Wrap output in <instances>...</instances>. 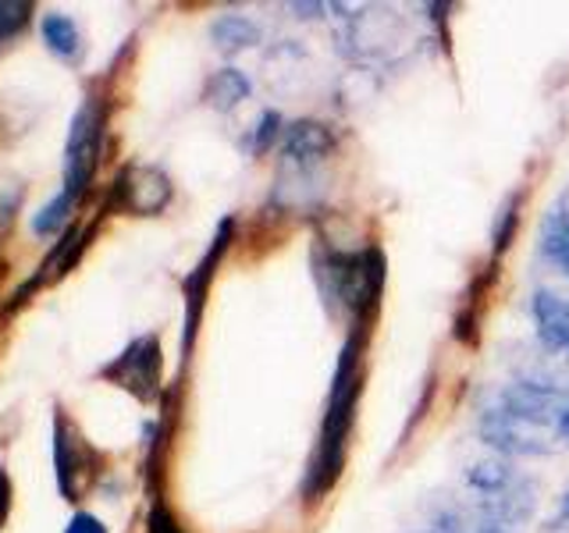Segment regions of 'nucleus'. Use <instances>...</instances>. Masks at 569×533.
Returning <instances> with one entry per match:
<instances>
[{"instance_id":"obj_1","label":"nucleus","mask_w":569,"mask_h":533,"mask_svg":"<svg viewBox=\"0 0 569 533\" xmlns=\"http://www.w3.org/2000/svg\"><path fill=\"white\" fill-rule=\"evenodd\" d=\"M363 342H367V328H352L342 355H338L335 381H331V395H328L325 426H320L317 452L310 459L307 484H302V494H307V502H317L320 494H328L335 487V480L342 476L346 438H349L352 409H356V399H360V381H363Z\"/></svg>"},{"instance_id":"obj_2","label":"nucleus","mask_w":569,"mask_h":533,"mask_svg":"<svg viewBox=\"0 0 569 533\" xmlns=\"http://www.w3.org/2000/svg\"><path fill=\"white\" fill-rule=\"evenodd\" d=\"M100 135H103V111L100 100L89 97L79 114L71 118V132H68V147H64V195L79 200L89 189L100 164Z\"/></svg>"},{"instance_id":"obj_3","label":"nucleus","mask_w":569,"mask_h":533,"mask_svg":"<svg viewBox=\"0 0 569 533\" xmlns=\"http://www.w3.org/2000/svg\"><path fill=\"white\" fill-rule=\"evenodd\" d=\"M103 378H111L114 384L132 391V395L142 402L157 399V391H160V342L153 334L136 338V342L103 370Z\"/></svg>"},{"instance_id":"obj_4","label":"nucleus","mask_w":569,"mask_h":533,"mask_svg":"<svg viewBox=\"0 0 569 533\" xmlns=\"http://www.w3.org/2000/svg\"><path fill=\"white\" fill-rule=\"evenodd\" d=\"M114 192H118V203L129 213H142V218H150V213H160L171 203V178L160 168L132 164V168L121 171Z\"/></svg>"},{"instance_id":"obj_5","label":"nucleus","mask_w":569,"mask_h":533,"mask_svg":"<svg viewBox=\"0 0 569 533\" xmlns=\"http://www.w3.org/2000/svg\"><path fill=\"white\" fill-rule=\"evenodd\" d=\"M480 438L491 449L506 452V455H545L548 452V441L541 431H533V426H523L520 420H512L506 409L498 405H488L485 413H480Z\"/></svg>"},{"instance_id":"obj_6","label":"nucleus","mask_w":569,"mask_h":533,"mask_svg":"<svg viewBox=\"0 0 569 533\" xmlns=\"http://www.w3.org/2000/svg\"><path fill=\"white\" fill-rule=\"evenodd\" d=\"M335 147H338V135H335L331 124H325V121L299 118L292 124H284V135H281L284 164H292V168L320 164V160L335 153Z\"/></svg>"},{"instance_id":"obj_7","label":"nucleus","mask_w":569,"mask_h":533,"mask_svg":"<svg viewBox=\"0 0 569 533\" xmlns=\"http://www.w3.org/2000/svg\"><path fill=\"white\" fill-rule=\"evenodd\" d=\"M533 320H538V334L548 349L569 352V299L538 289V295H533Z\"/></svg>"},{"instance_id":"obj_8","label":"nucleus","mask_w":569,"mask_h":533,"mask_svg":"<svg viewBox=\"0 0 569 533\" xmlns=\"http://www.w3.org/2000/svg\"><path fill=\"white\" fill-rule=\"evenodd\" d=\"M53 466H58V484L64 497H76V473H79V434L58 409L53 416Z\"/></svg>"},{"instance_id":"obj_9","label":"nucleus","mask_w":569,"mask_h":533,"mask_svg":"<svg viewBox=\"0 0 569 533\" xmlns=\"http://www.w3.org/2000/svg\"><path fill=\"white\" fill-rule=\"evenodd\" d=\"M228 235H231V221H224L221 228H218V239H213V245H210V253H207V260L196 266V274L186 281V295H189V320H186V345L192 342V331H196V313H200V306H203V284L210 281V274H213V263L221 260V253H224V245H228Z\"/></svg>"},{"instance_id":"obj_10","label":"nucleus","mask_w":569,"mask_h":533,"mask_svg":"<svg viewBox=\"0 0 569 533\" xmlns=\"http://www.w3.org/2000/svg\"><path fill=\"white\" fill-rule=\"evenodd\" d=\"M249 79L242 76L239 68H221V71H213L207 89H203V97L207 103L213 107V111H236V107L242 100H249Z\"/></svg>"},{"instance_id":"obj_11","label":"nucleus","mask_w":569,"mask_h":533,"mask_svg":"<svg viewBox=\"0 0 569 533\" xmlns=\"http://www.w3.org/2000/svg\"><path fill=\"white\" fill-rule=\"evenodd\" d=\"M210 40L218 43V50H228V53L249 50L260 43V26L246 14H221L218 22L210 26Z\"/></svg>"},{"instance_id":"obj_12","label":"nucleus","mask_w":569,"mask_h":533,"mask_svg":"<svg viewBox=\"0 0 569 533\" xmlns=\"http://www.w3.org/2000/svg\"><path fill=\"white\" fill-rule=\"evenodd\" d=\"M40 32H43V43H47L53 53H58V58H64V61L79 58L82 36H79V26L71 22V18H68L64 11H50V14L43 18Z\"/></svg>"},{"instance_id":"obj_13","label":"nucleus","mask_w":569,"mask_h":533,"mask_svg":"<svg viewBox=\"0 0 569 533\" xmlns=\"http://www.w3.org/2000/svg\"><path fill=\"white\" fill-rule=\"evenodd\" d=\"M541 253L569 278V224L562 221L559 210L545 213L541 221Z\"/></svg>"},{"instance_id":"obj_14","label":"nucleus","mask_w":569,"mask_h":533,"mask_svg":"<svg viewBox=\"0 0 569 533\" xmlns=\"http://www.w3.org/2000/svg\"><path fill=\"white\" fill-rule=\"evenodd\" d=\"M467 480H470V487H477L480 494L495 497L498 491H506L512 484V473H509L506 462H477V466L467 473Z\"/></svg>"},{"instance_id":"obj_15","label":"nucleus","mask_w":569,"mask_h":533,"mask_svg":"<svg viewBox=\"0 0 569 533\" xmlns=\"http://www.w3.org/2000/svg\"><path fill=\"white\" fill-rule=\"evenodd\" d=\"M71 203H76V200H71V195H64V192L53 195V200L32 218V231H36V235H58V228L64 224Z\"/></svg>"},{"instance_id":"obj_16","label":"nucleus","mask_w":569,"mask_h":533,"mask_svg":"<svg viewBox=\"0 0 569 533\" xmlns=\"http://www.w3.org/2000/svg\"><path fill=\"white\" fill-rule=\"evenodd\" d=\"M29 14H32V4H26V0H0V47L26 29Z\"/></svg>"},{"instance_id":"obj_17","label":"nucleus","mask_w":569,"mask_h":533,"mask_svg":"<svg viewBox=\"0 0 569 533\" xmlns=\"http://www.w3.org/2000/svg\"><path fill=\"white\" fill-rule=\"evenodd\" d=\"M284 135V121L278 111H263L260 121H257V132H253V150L263 153V150H271L274 142Z\"/></svg>"},{"instance_id":"obj_18","label":"nucleus","mask_w":569,"mask_h":533,"mask_svg":"<svg viewBox=\"0 0 569 533\" xmlns=\"http://www.w3.org/2000/svg\"><path fill=\"white\" fill-rule=\"evenodd\" d=\"M147 533H186L164 505H153L147 515Z\"/></svg>"},{"instance_id":"obj_19","label":"nucleus","mask_w":569,"mask_h":533,"mask_svg":"<svg viewBox=\"0 0 569 533\" xmlns=\"http://www.w3.org/2000/svg\"><path fill=\"white\" fill-rule=\"evenodd\" d=\"M512 221H516V213H512V203L502 210V218H498V228H495V249L502 253V249L509 245V239H512Z\"/></svg>"},{"instance_id":"obj_20","label":"nucleus","mask_w":569,"mask_h":533,"mask_svg":"<svg viewBox=\"0 0 569 533\" xmlns=\"http://www.w3.org/2000/svg\"><path fill=\"white\" fill-rule=\"evenodd\" d=\"M64 533H107V526L97 520V515H89V512H79V515H71V523Z\"/></svg>"},{"instance_id":"obj_21","label":"nucleus","mask_w":569,"mask_h":533,"mask_svg":"<svg viewBox=\"0 0 569 533\" xmlns=\"http://www.w3.org/2000/svg\"><path fill=\"white\" fill-rule=\"evenodd\" d=\"M8 512H11V476L0 470V526L8 523Z\"/></svg>"},{"instance_id":"obj_22","label":"nucleus","mask_w":569,"mask_h":533,"mask_svg":"<svg viewBox=\"0 0 569 533\" xmlns=\"http://www.w3.org/2000/svg\"><path fill=\"white\" fill-rule=\"evenodd\" d=\"M289 11H299V18H317L325 4H289Z\"/></svg>"},{"instance_id":"obj_23","label":"nucleus","mask_w":569,"mask_h":533,"mask_svg":"<svg viewBox=\"0 0 569 533\" xmlns=\"http://www.w3.org/2000/svg\"><path fill=\"white\" fill-rule=\"evenodd\" d=\"M559 438H566V441H569V402H566V409H562V420H559Z\"/></svg>"},{"instance_id":"obj_24","label":"nucleus","mask_w":569,"mask_h":533,"mask_svg":"<svg viewBox=\"0 0 569 533\" xmlns=\"http://www.w3.org/2000/svg\"><path fill=\"white\" fill-rule=\"evenodd\" d=\"M562 509H566V520H569V487H566V497H562Z\"/></svg>"}]
</instances>
